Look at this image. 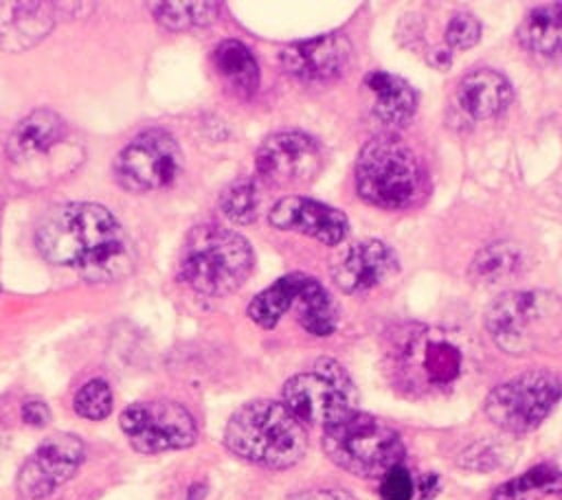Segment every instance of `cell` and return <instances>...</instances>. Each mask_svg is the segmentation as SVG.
Returning <instances> with one entry per match:
<instances>
[{"mask_svg": "<svg viewBox=\"0 0 562 500\" xmlns=\"http://www.w3.org/2000/svg\"><path fill=\"white\" fill-rule=\"evenodd\" d=\"M397 254L380 239L347 246L331 263V279L345 294H364L386 283L397 272Z\"/></svg>", "mask_w": 562, "mask_h": 500, "instance_id": "16", "label": "cell"}, {"mask_svg": "<svg viewBox=\"0 0 562 500\" xmlns=\"http://www.w3.org/2000/svg\"><path fill=\"white\" fill-rule=\"evenodd\" d=\"M261 195L250 178H239L231 182L220 195V208L235 224H250L257 219Z\"/></svg>", "mask_w": 562, "mask_h": 500, "instance_id": "27", "label": "cell"}, {"mask_svg": "<svg viewBox=\"0 0 562 500\" xmlns=\"http://www.w3.org/2000/svg\"><path fill=\"white\" fill-rule=\"evenodd\" d=\"M391 364L395 377L408 390L441 388L457 379L461 371V351L443 338L411 333L395 344Z\"/></svg>", "mask_w": 562, "mask_h": 500, "instance_id": "12", "label": "cell"}, {"mask_svg": "<svg viewBox=\"0 0 562 500\" xmlns=\"http://www.w3.org/2000/svg\"><path fill=\"white\" fill-rule=\"evenodd\" d=\"M224 443L239 458L270 469H285L303 458L307 432L283 401L255 399L233 412Z\"/></svg>", "mask_w": 562, "mask_h": 500, "instance_id": "2", "label": "cell"}, {"mask_svg": "<svg viewBox=\"0 0 562 500\" xmlns=\"http://www.w3.org/2000/svg\"><path fill=\"white\" fill-rule=\"evenodd\" d=\"M562 493V467L553 463H540L520 476L498 485L492 500H542Z\"/></svg>", "mask_w": 562, "mask_h": 500, "instance_id": "24", "label": "cell"}, {"mask_svg": "<svg viewBox=\"0 0 562 500\" xmlns=\"http://www.w3.org/2000/svg\"><path fill=\"white\" fill-rule=\"evenodd\" d=\"M520 263H522V257L514 246L494 243V246L483 248L474 257V261L470 265V274H472V279L483 281V283H498V281L512 279V274L518 272Z\"/></svg>", "mask_w": 562, "mask_h": 500, "instance_id": "25", "label": "cell"}, {"mask_svg": "<svg viewBox=\"0 0 562 500\" xmlns=\"http://www.w3.org/2000/svg\"><path fill=\"white\" fill-rule=\"evenodd\" d=\"M42 2H0V46L4 50H22L42 39L53 15Z\"/></svg>", "mask_w": 562, "mask_h": 500, "instance_id": "21", "label": "cell"}, {"mask_svg": "<svg viewBox=\"0 0 562 500\" xmlns=\"http://www.w3.org/2000/svg\"><path fill=\"white\" fill-rule=\"evenodd\" d=\"M64 138V118L48 107H37L15 125L7 143V154L15 164H29L61 145Z\"/></svg>", "mask_w": 562, "mask_h": 500, "instance_id": "19", "label": "cell"}, {"mask_svg": "<svg viewBox=\"0 0 562 500\" xmlns=\"http://www.w3.org/2000/svg\"><path fill=\"white\" fill-rule=\"evenodd\" d=\"M294 309L299 325L314 336H329L338 327V305L310 274L292 272L277 279L248 303V316L263 329H274Z\"/></svg>", "mask_w": 562, "mask_h": 500, "instance_id": "7", "label": "cell"}, {"mask_svg": "<svg viewBox=\"0 0 562 500\" xmlns=\"http://www.w3.org/2000/svg\"><path fill=\"white\" fill-rule=\"evenodd\" d=\"M516 37L525 50L553 57L562 53V2H542L531 7L518 29Z\"/></svg>", "mask_w": 562, "mask_h": 500, "instance_id": "23", "label": "cell"}, {"mask_svg": "<svg viewBox=\"0 0 562 500\" xmlns=\"http://www.w3.org/2000/svg\"><path fill=\"white\" fill-rule=\"evenodd\" d=\"M562 397V377L551 371H527L498 386L485 397L487 419L509 432L536 430Z\"/></svg>", "mask_w": 562, "mask_h": 500, "instance_id": "9", "label": "cell"}, {"mask_svg": "<svg viewBox=\"0 0 562 500\" xmlns=\"http://www.w3.org/2000/svg\"><path fill=\"white\" fill-rule=\"evenodd\" d=\"M485 327L503 351L529 353L562 333V298L542 289L503 294L490 305Z\"/></svg>", "mask_w": 562, "mask_h": 500, "instance_id": "6", "label": "cell"}, {"mask_svg": "<svg viewBox=\"0 0 562 500\" xmlns=\"http://www.w3.org/2000/svg\"><path fill=\"white\" fill-rule=\"evenodd\" d=\"M422 180L415 151L393 134L373 136L356 158V191L373 206L397 211L413 204L422 193Z\"/></svg>", "mask_w": 562, "mask_h": 500, "instance_id": "4", "label": "cell"}, {"mask_svg": "<svg viewBox=\"0 0 562 500\" xmlns=\"http://www.w3.org/2000/svg\"><path fill=\"white\" fill-rule=\"evenodd\" d=\"M72 408L79 417L90 421H101L112 412V390L103 379L86 382L72 401Z\"/></svg>", "mask_w": 562, "mask_h": 500, "instance_id": "28", "label": "cell"}, {"mask_svg": "<svg viewBox=\"0 0 562 500\" xmlns=\"http://www.w3.org/2000/svg\"><path fill=\"white\" fill-rule=\"evenodd\" d=\"M292 500H356V498L353 493L338 487H316V489H305L294 493Z\"/></svg>", "mask_w": 562, "mask_h": 500, "instance_id": "31", "label": "cell"}, {"mask_svg": "<svg viewBox=\"0 0 562 500\" xmlns=\"http://www.w3.org/2000/svg\"><path fill=\"white\" fill-rule=\"evenodd\" d=\"M323 430V450L329 461L360 478H382L406 456L397 430L360 410Z\"/></svg>", "mask_w": 562, "mask_h": 500, "instance_id": "5", "label": "cell"}, {"mask_svg": "<svg viewBox=\"0 0 562 500\" xmlns=\"http://www.w3.org/2000/svg\"><path fill=\"white\" fill-rule=\"evenodd\" d=\"M268 219L279 230L301 232L327 246L340 243L349 232V219L342 211L303 195L281 197L270 208Z\"/></svg>", "mask_w": 562, "mask_h": 500, "instance_id": "17", "label": "cell"}, {"mask_svg": "<svg viewBox=\"0 0 562 500\" xmlns=\"http://www.w3.org/2000/svg\"><path fill=\"white\" fill-rule=\"evenodd\" d=\"M156 20L171 31H184L191 26H206L217 18L215 2H158L154 4Z\"/></svg>", "mask_w": 562, "mask_h": 500, "instance_id": "26", "label": "cell"}, {"mask_svg": "<svg viewBox=\"0 0 562 500\" xmlns=\"http://www.w3.org/2000/svg\"><path fill=\"white\" fill-rule=\"evenodd\" d=\"M439 491V478L435 474H426L419 478V500H432Z\"/></svg>", "mask_w": 562, "mask_h": 500, "instance_id": "33", "label": "cell"}, {"mask_svg": "<svg viewBox=\"0 0 562 500\" xmlns=\"http://www.w3.org/2000/svg\"><path fill=\"white\" fill-rule=\"evenodd\" d=\"M323 147L303 132H279L268 136L257 154V175L272 186H296L312 182L323 169Z\"/></svg>", "mask_w": 562, "mask_h": 500, "instance_id": "13", "label": "cell"}, {"mask_svg": "<svg viewBox=\"0 0 562 500\" xmlns=\"http://www.w3.org/2000/svg\"><path fill=\"white\" fill-rule=\"evenodd\" d=\"M364 88L371 92V114L386 129L406 127L417 112L415 88L384 70H373L364 77Z\"/></svg>", "mask_w": 562, "mask_h": 500, "instance_id": "20", "label": "cell"}, {"mask_svg": "<svg viewBox=\"0 0 562 500\" xmlns=\"http://www.w3.org/2000/svg\"><path fill=\"white\" fill-rule=\"evenodd\" d=\"M283 70L307 83H327L345 75L351 61V42L342 33H327L283 46Z\"/></svg>", "mask_w": 562, "mask_h": 500, "instance_id": "15", "label": "cell"}, {"mask_svg": "<svg viewBox=\"0 0 562 500\" xmlns=\"http://www.w3.org/2000/svg\"><path fill=\"white\" fill-rule=\"evenodd\" d=\"M454 99L468 118L485 121L509 107L514 90L503 72L494 68H474L459 79Z\"/></svg>", "mask_w": 562, "mask_h": 500, "instance_id": "18", "label": "cell"}, {"mask_svg": "<svg viewBox=\"0 0 562 500\" xmlns=\"http://www.w3.org/2000/svg\"><path fill=\"white\" fill-rule=\"evenodd\" d=\"M35 246L48 263L72 268L90 283L123 279L134 261L127 232L94 202H68L48 211L37 224Z\"/></svg>", "mask_w": 562, "mask_h": 500, "instance_id": "1", "label": "cell"}, {"mask_svg": "<svg viewBox=\"0 0 562 500\" xmlns=\"http://www.w3.org/2000/svg\"><path fill=\"white\" fill-rule=\"evenodd\" d=\"M182 169L176 138L165 129L136 134L114 160V180L130 193H149L173 184Z\"/></svg>", "mask_w": 562, "mask_h": 500, "instance_id": "10", "label": "cell"}, {"mask_svg": "<svg viewBox=\"0 0 562 500\" xmlns=\"http://www.w3.org/2000/svg\"><path fill=\"white\" fill-rule=\"evenodd\" d=\"M255 265L250 243L231 228L200 224L184 237L178 274L195 292L226 296L239 289Z\"/></svg>", "mask_w": 562, "mask_h": 500, "instance_id": "3", "label": "cell"}, {"mask_svg": "<svg viewBox=\"0 0 562 500\" xmlns=\"http://www.w3.org/2000/svg\"><path fill=\"white\" fill-rule=\"evenodd\" d=\"M413 493H415V482L404 465H397L382 476V482H380L382 500H411Z\"/></svg>", "mask_w": 562, "mask_h": 500, "instance_id": "30", "label": "cell"}, {"mask_svg": "<svg viewBox=\"0 0 562 500\" xmlns=\"http://www.w3.org/2000/svg\"><path fill=\"white\" fill-rule=\"evenodd\" d=\"M81 461L83 443L79 436L68 432L50 434L22 465L18 489L29 500L46 498L79 469Z\"/></svg>", "mask_w": 562, "mask_h": 500, "instance_id": "14", "label": "cell"}, {"mask_svg": "<svg viewBox=\"0 0 562 500\" xmlns=\"http://www.w3.org/2000/svg\"><path fill=\"white\" fill-rule=\"evenodd\" d=\"M211 64L224 88L235 96H252L259 86V66L252 50L239 39H224L213 48Z\"/></svg>", "mask_w": 562, "mask_h": 500, "instance_id": "22", "label": "cell"}, {"mask_svg": "<svg viewBox=\"0 0 562 500\" xmlns=\"http://www.w3.org/2000/svg\"><path fill=\"white\" fill-rule=\"evenodd\" d=\"M446 46L452 50H468L481 39V22L470 11H457L446 24Z\"/></svg>", "mask_w": 562, "mask_h": 500, "instance_id": "29", "label": "cell"}, {"mask_svg": "<svg viewBox=\"0 0 562 500\" xmlns=\"http://www.w3.org/2000/svg\"><path fill=\"white\" fill-rule=\"evenodd\" d=\"M356 386L349 373L331 357L316 360L307 371L292 375L283 386V404L310 425H331L356 410Z\"/></svg>", "mask_w": 562, "mask_h": 500, "instance_id": "8", "label": "cell"}, {"mask_svg": "<svg viewBox=\"0 0 562 500\" xmlns=\"http://www.w3.org/2000/svg\"><path fill=\"white\" fill-rule=\"evenodd\" d=\"M121 430L134 450L158 454L182 450L195 441V421L191 412L165 399L136 401L121 412Z\"/></svg>", "mask_w": 562, "mask_h": 500, "instance_id": "11", "label": "cell"}, {"mask_svg": "<svg viewBox=\"0 0 562 500\" xmlns=\"http://www.w3.org/2000/svg\"><path fill=\"white\" fill-rule=\"evenodd\" d=\"M22 419H24V423H29V425L42 428V425H46V423L50 421V410H48V406H46L44 401L31 399V401H26V404L22 406Z\"/></svg>", "mask_w": 562, "mask_h": 500, "instance_id": "32", "label": "cell"}]
</instances>
